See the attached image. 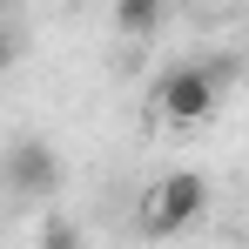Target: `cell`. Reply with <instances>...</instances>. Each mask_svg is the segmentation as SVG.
Instances as JSON below:
<instances>
[{"label":"cell","instance_id":"cell-5","mask_svg":"<svg viewBox=\"0 0 249 249\" xmlns=\"http://www.w3.org/2000/svg\"><path fill=\"white\" fill-rule=\"evenodd\" d=\"M7 61H14V41H7V27H0V68H7Z\"/></svg>","mask_w":249,"mask_h":249},{"label":"cell","instance_id":"cell-1","mask_svg":"<svg viewBox=\"0 0 249 249\" xmlns=\"http://www.w3.org/2000/svg\"><path fill=\"white\" fill-rule=\"evenodd\" d=\"M236 81V61H182L155 81V122L162 128H202L222 108V88Z\"/></svg>","mask_w":249,"mask_h":249},{"label":"cell","instance_id":"cell-4","mask_svg":"<svg viewBox=\"0 0 249 249\" xmlns=\"http://www.w3.org/2000/svg\"><path fill=\"white\" fill-rule=\"evenodd\" d=\"M162 7H168V0H115V27H122V41H148V34L162 27Z\"/></svg>","mask_w":249,"mask_h":249},{"label":"cell","instance_id":"cell-2","mask_svg":"<svg viewBox=\"0 0 249 249\" xmlns=\"http://www.w3.org/2000/svg\"><path fill=\"white\" fill-rule=\"evenodd\" d=\"M209 209V182L196 168H175L162 182H148L142 189V209H135V229L148 236V243H168V236H182V229H196Z\"/></svg>","mask_w":249,"mask_h":249},{"label":"cell","instance_id":"cell-3","mask_svg":"<svg viewBox=\"0 0 249 249\" xmlns=\"http://www.w3.org/2000/svg\"><path fill=\"white\" fill-rule=\"evenodd\" d=\"M0 175H7V189H14V196H34V202H47V196L61 189V162H54V148H47V142H14Z\"/></svg>","mask_w":249,"mask_h":249}]
</instances>
